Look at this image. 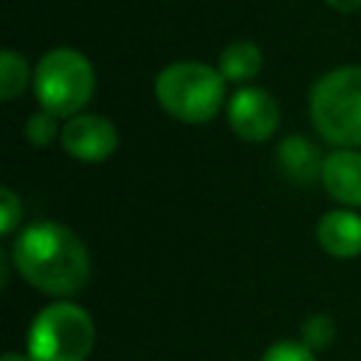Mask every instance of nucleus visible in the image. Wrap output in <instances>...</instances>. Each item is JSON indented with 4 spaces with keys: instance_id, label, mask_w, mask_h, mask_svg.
Instances as JSON below:
<instances>
[{
    "instance_id": "0eeeda50",
    "label": "nucleus",
    "mask_w": 361,
    "mask_h": 361,
    "mask_svg": "<svg viewBox=\"0 0 361 361\" xmlns=\"http://www.w3.org/2000/svg\"><path fill=\"white\" fill-rule=\"evenodd\" d=\"M59 138H62V147L85 164H99V161L110 158L118 144V133H116L113 121L104 116H93V113L71 116L68 124L62 127Z\"/></svg>"
},
{
    "instance_id": "ddd939ff",
    "label": "nucleus",
    "mask_w": 361,
    "mask_h": 361,
    "mask_svg": "<svg viewBox=\"0 0 361 361\" xmlns=\"http://www.w3.org/2000/svg\"><path fill=\"white\" fill-rule=\"evenodd\" d=\"M333 336H336V322L330 316H324V313L307 316L305 324H302V344L310 347V350L327 347L333 341Z\"/></svg>"
},
{
    "instance_id": "f03ea898",
    "label": "nucleus",
    "mask_w": 361,
    "mask_h": 361,
    "mask_svg": "<svg viewBox=\"0 0 361 361\" xmlns=\"http://www.w3.org/2000/svg\"><path fill=\"white\" fill-rule=\"evenodd\" d=\"M155 99L172 118L200 124L223 107L226 79L203 62H172L155 79Z\"/></svg>"
},
{
    "instance_id": "f8f14e48",
    "label": "nucleus",
    "mask_w": 361,
    "mask_h": 361,
    "mask_svg": "<svg viewBox=\"0 0 361 361\" xmlns=\"http://www.w3.org/2000/svg\"><path fill=\"white\" fill-rule=\"evenodd\" d=\"M28 82V65L17 51H3L0 54V96L8 102L25 90Z\"/></svg>"
},
{
    "instance_id": "1a4fd4ad",
    "label": "nucleus",
    "mask_w": 361,
    "mask_h": 361,
    "mask_svg": "<svg viewBox=\"0 0 361 361\" xmlns=\"http://www.w3.org/2000/svg\"><path fill=\"white\" fill-rule=\"evenodd\" d=\"M319 245L333 257H358L361 254V217L353 212H327L316 228Z\"/></svg>"
},
{
    "instance_id": "20e7f679",
    "label": "nucleus",
    "mask_w": 361,
    "mask_h": 361,
    "mask_svg": "<svg viewBox=\"0 0 361 361\" xmlns=\"http://www.w3.org/2000/svg\"><path fill=\"white\" fill-rule=\"evenodd\" d=\"M93 319L85 307L54 302L42 307L28 330L31 361H85L93 350Z\"/></svg>"
},
{
    "instance_id": "4468645a",
    "label": "nucleus",
    "mask_w": 361,
    "mask_h": 361,
    "mask_svg": "<svg viewBox=\"0 0 361 361\" xmlns=\"http://www.w3.org/2000/svg\"><path fill=\"white\" fill-rule=\"evenodd\" d=\"M56 118H59V116H54V113H48V110L34 113V116L28 118V124H25V135H28V141L37 144V147H48L56 135H62L59 127H56Z\"/></svg>"
},
{
    "instance_id": "423d86ee",
    "label": "nucleus",
    "mask_w": 361,
    "mask_h": 361,
    "mask_svg": "<svg viewBox=\"0 0 361 361\" xmlns=\"http://www.w3.org/2000/svg\"><path fill=\"white\" fill-rule=\"evenodd\" d=\"M228 124L245 141H265L279 127V104L262 87H240L228 102Z\"/></svg>"
},
{
    "instance_id": "6e6552de",
    "label": "nucleus",
    "mask_w": 361,
    "mask_h": 361,
    "mask_svg": "<svg viewBox=\"0 0 361 361\" xmlns=\"http://www.w3.org/2000/svg\"><path fill=\"white\" fill-rule=\"evenodd\" d=\"M322 183L338 203L361 206V152L336 149L322 164Z\"/></svg>"
},
{
    "instance_id": "9d476101",
    "label": "nucleus",
    "mask_w": 361,
    "mask_h": 361,
    "mask_svg": "<svg viewBox=\"0 0 361 361\" xmlns=\"http://www.w3.org/2000/svg\"><path fill=\"white\" fill-rule=\"evenodd\" d=\"M276 158H279L282 172L296 183H310L316 175H322V164H324L319 149L302 135H288L279 144Z\"/></svg>"
},
{
    "instance_id": "a211bd4d",
    "label": "nucleus",
    "mask_w": 361,
    "mask_h": 361,
    "mask_svg": "<svg viewBox=\"0 0 361 361\" xmlns=\"http://www.w3.org/2000/svg\"><path fill=\"white\" fill-rule=\"evenodd\" d=\"M3 361H31V358H25V355H20V353H6Z\"/></svg>"
},
{
    "instance_id": "dca6fc26",
    "label": "nucleus",
    "mask_w": 361,
    "mask_h": 361,
    "mask_svg": "<svg viewBox=\"0 0 361 361\" xmlns=\"http://www.w3.org/2000/svg\"><path fill=\"white\" fill-rule=\"evenodd\" d=\"M0 209H3V226L0 234H11L20 220V200L11 189H0Z\"/></svg>"
},
{
    "instance_id": "2eb2a0df",
    "label": "nucleus",
    "mask_w": 361,
    "mask_h": 361,
    "mask_svg": "<svg viewBox=\"0 0 361 361\" xmlns=\"http://www.w3.org/2000/svg\"><path fill=\"white\" fill-rule=\"evenodd\" d=\"M262 361H313V353H310V347H305V344L279 341V344H274V347L265 350Z\"/></svg>"
},
{
    "instance_id": "f3484780",
    "label": "nucleus",
    "mask_w": 361,
    "mask_h": 361,
    "mask_svg": "<svg viewBox=\"0 0 361 361\" xmlns=\"http://www.w3.org/2000/svg\"><path fill=\"white\" fill-rule=\"evenodd\" d=\"M327 6L336 8V11H341V14H355V11H361V0H327Z\"/></svg>"
},
{
    "instance_id": "39448f33",
    "label": "nucleus",
    "mask_w": 361,
    "mask_h": 361,
    "mask_svg": "<svg viewBox=\"0 0 361 361\" xmlns=\"http://www.w3.org/2000/svg\"><path fill=\"white\" fill-rule=\"evenodd\" d=\"M93 87V65L73 48L48 51L34 71L37 102L54 116H76L90 102Z\"/></svg>"
},
{
    "instance_id": "9b49d317",
    "label": "nucleus",
    "mask_w": 361,
    "mask_h": 361,
    "mask_svg": "<svg viewBox=\"0 0 361 361\" xmlns=\"http://www.w3.org/2000/svg\"><path fill=\"white\" fill-rule=\"evenodd\" d=\"M262 68V54L254 42H231L220 51V59H217V71L226 82H248L259 73Z\"/></svg>"
},
{
    "instance_id": "7ed1b4c3",
    "label": "nucleus",
    "mask_w": 361,
    "mask_h": 361,
    "mask_svg": "<svg viewBox=\"0 0 361 361\" xmlns=\"http://www.w3.org/2000/svg\"><path fill=\"white\" fill-rule=\"evenodd\" d=\"M310 118L324 141L361 147V68H336L310 90Z\"/></svg>"
},
{
    "instance_id": "f257e3e1",
    "label": "nucleus",
    "mask_w": 361,
    "mask_h": 361,
    "mask_svg": "<svg viewBox=\"0 0 361 361\" xmlns=\"http://www.w3.org/2000/svg\"><path fill=\"white\" fill-rule=\"evenodd\" d=\"M11 259L23 279L54 296L82 290L90 276L85 243L68 226L54 220H39L23 228L14 240Z\"/></svg>"
}]
</instances>
